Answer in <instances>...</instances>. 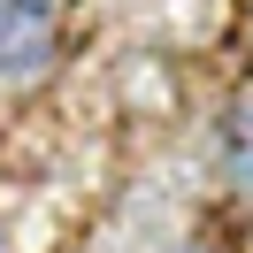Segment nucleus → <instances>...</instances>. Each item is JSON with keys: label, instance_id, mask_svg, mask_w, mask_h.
Returning <instances> with one entry per match:
<instances>
[{"label": "nucleus", "instance_id": "1", "mask_svg": "<svg viewBox=\"0 0 253 253\" xmlns=\"http://www.w3.org/2000/svg\"><path fill=\"white\" fill-rule=\"evenodd\" d=\"M62 8L54 0H0V84H23L54 62Z\"/></svg>", "mask_w": 253, "mask_h": 253}, {"label": "nucleus", "instance_id": "2", "mask_svg": "<svg viewBox=\"0 0 253 253\" xmlns=\"http://www.w3.org/2000/svg\"><path fill=\"white\" fill-rule=\"evenodd\" d=\"M222 169H230V184L253 200V100L222 115Z\"/></svg>", "mask_w": 253, "mask_h": 253}, {"label": "nucleus", "instance_id": "3", "mask_svg": "<svg viewBox=\"0 0 253 253\" xmlns=\"http://www.w3.org/2000/svg\"><path fill=\"white\" fill-rule=\"evenodd\" d=\"M184 253H200V246H184Z\"/></svg>", "mask_w": 253, "mask_h": 253}]
</instances>
